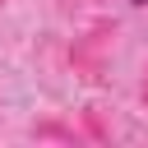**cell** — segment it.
<instances>
[{"mask_svg": "<svg viewBox=\"0 0 148 148\" xmlns=\"http://www.w3.org/2000/svg\"><path fill=\"white\" fill-rule=\"evenodd\" d=\"M116 32H120L116 18H97L88 32H79V37L69 42V69H74L83 83H102V79H106L111 51H116Z\"/></svg>", "mask_w": 148, "mask_h": 148, "instance_id": "6da1fadb", "label": "cell"}, {"mask_svg": "<svg viewBox=\"0 0 148 148\" xmlns=\"http://www.w3.org/2000/svg\"><path fill=\"white\" fill-rule=\"evenodd\" d=\"M32 139H60V143H79L83 130L79 125H65V120H37L32 125Z\"/></svg>", "mask_w": 148, "mask_h": 148, "instance_id": "7a4b0ae2", "label": "cell"}, {"mask_svg": "<svg viewBox=\"0 0 148 148\" xmlns=\"http://www.w3.org/2000/svg\"><path fill=\"white\" fill-rule=\"evenodd\" d=\"M83 125H88V139H111V130L102 125V116H97V111H83Z\"/></svg>", "mask_w": 148, "mask_h": 148, "instance_id": "3957f363", "label": "cell"}, {"mask_svg": "<svg viewBox=\"0 0 148 148\" xmlns=\"http://www.w3.org/2000/svg\"><path fill=\"white\" fill-rule=\"evenodd\" d=\"M139 102L148 106V65H143V74H139Z\"/></svg>", "mask_w": 148, "mask_h": 148, "instance_id": "277c9868", "label": "cell"}, {"mask_svg": "<svg viewBox=\"0 0 148 148\" xmlns=\"http://www.w3.org/2000/svg\"><path fill=\"white\" fill-rule=\"evenodd\" d=\"M65 9H83V5H102V0H60Z\"/></svg>", "mask_w": 148, "mask_h": 148, "instance_id": "5b68a950", "label": "cell"}, {"mask_svg": "<svg viewBox=\"0 0 148 148\" xmlns=\"http://www.w3.org/2000/svg\"><path fill=\"white\" fill-rule=\"evenodd\" d=\"M134 5H148V0H134Z\"/></svg>", "mask_w": 148, "mask_h": 148, "instance_id": "8992f818", "label": "cell"}, {"mask_svg": "<svg viewBox=\"0 0 148 148\" xmlns=\"http://www.w3.org/2000/svg\"><path fill=\"white\" fill-rule=\"evenodd\" d=\"M0 5H5V0H0Z\"/></svg>", "mask_w": 148, "mask_h": 148, "instance_id": "52a82bcc", "label": "cell"}]
</instances>
